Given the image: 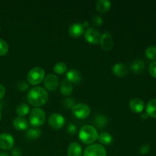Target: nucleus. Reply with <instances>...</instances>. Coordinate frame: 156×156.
<instances>
[{"label":"nucleus","instance_id":"obj_1","mask_svg":"<svg viewBox=\"0 0 156 156\" xmlns=\"http://www.w3.org/2000/svg\"><path fill=\"white\" fill-rule=\"evenodd\" d=\"M27 101L34 107H41L45 105L48 101L49 94L44 88L35 86L27 93Z\"/></svg>","mask_w":156,"mask_h":156},{"label":"nucleus","instance_id":"obj_2","mask_svg":"<svg viewBox=\"0 0 156 156\" xmlns=\"http://www.w3.org/2000/svg\"><path fill=\"white\" fill-rule=\"evenodd\" d=\"M79 138L84 144H92L98 138L96 128L90 125H85L79 131Z\"/></svg>","mask_w":156,"mask_h":156},{"label":"nucleus","instance_id":"obj_3","mask_svg":"<svg viewBox=\"0 0 156 156\" xmlns=\"http://www.w3.org/2000/svg\"><path fill=\"white\" fill-rule=\"evenodd\" d=\"M45 78V71L40 66L34 67L27 73V79L31 85H37L41 83Z\"/></svg>","mask_w":156,"mask_h":156},{"label":"nucleus","instance_id":"obj_4","mask_svg":"<svg viewBox=\"0 0 156 156\" xmlns=\"http://www.w3.org/2000/svg\"><path fill=\"white\" fill-rule=\"evenodd\" d=\"M46 121L45 112L39 108L32 110L29 115V122L34 127H38L44 124Z\"/></svg>","mask_w":156,"mask_h":156},{"label":"nucleus","instance_id":"obj_5","mask_svg":"<svg viewBox=\"0 0 156 156\" xmlns=\"http://www.w3.org/2000/svg\"><path fill=\"white\" fill-rule=\"evenodd\" d=\"M72 112L75 117L79 120H84L88 117L91 114V108L88 105L84 103L76 104L72 108Z\"/></svg>","mask_w":156,"mask_h":156},{"label":"nucleus","instance_id":"obj_6","mask_svg":"<svg viewBox=\"0 0 156 156\" xmlns=\"http://www.w3.org/2000/svg\"><path fill=\"white\" fill-rule=\"evenodd\" d=\"M84 156H107V151L102 145L94 143L85 149Z\"/></svg>","mask_w":156,"mask_h":156},{"label":"nucleus","instance_id":"obj_7","mask_svg":"<svg viewBox=\"0 0 156 156\" xmlns=\"http://www.w3.org/2000/svg\"><path fill=\"white\" fill-rule=\"evenodd\" d=\"M84 37L89 44H98L100 42L101 35L100 32L96 30L95 28L88 27L84 32Z\"/></svg>","mask_w":156,"mask_h":156},{"label":"nucleus","instance_id":"obj_8","mask_svg":"<svg viewBox=\"0 0 156 156\" xmlns=\"http://www.w3.org/2000/svg\"><path fill=\"white\" fill-rule=\"evenodd\" d=\"M48 122L52 128L55 129H60L65 124V119L60 114L54 113L50 114L48 118Z\"/></svg>","mask_w":156,"mask_h":156},{"label":"nucleus","instance_id":"obj_9","mask_svg":"<svg viewBox=\"0 0 156 156\" xmlns=\"http://www.w3.org/2000/svg\"><path fill=\"white\" fill-rule=\"evenodd\" d=\"M15 140L11 134L3 133L0 134V149L3 150H10L13 148Z\"/></svg>","mask_w":156,"mask_h":156},{"label":"nucleus","instance_id":"obj_10","mask_svg":"<svg viewBox=\"0 0 156 156\" xmlns=\"http://www.w3.org/2000/svg\"><path fill=\"white\" fill-rule=\"evenodd\" d=\"M44 85L46 89L50 91H54L59 85V79L54 74H48L44 79Z\"/></svg>","mask_w":156,"mask_h":156},{"label":"nucleus","instance_id":"obj_11","mask_svg":"<svg viewBox=\"0 0 156 156\" xmlns=\"http://www.w3.org/2000/svg\"><path fill=\"white\" fill-rule=\"evenodd\" d=\"M99 44L104 50H106V51L111 50L114 47V39L111 34L108 31H105L101 37Z\"/></svg>","mask_w":156,"mask_h":156},{"label":"nucleus","instance_id":"obj_12","mask_svg":"<svg viewBox=\"0 0 156 156\" xmlns=\"http://www.w3.org/2000/svg\"><path fill=\"white\" fill-rule=\"evenodd\" d=\"M85 28L81 23H74L71 24L69 28V33L73 37H79L84 34Z\"/></svg>","mask_w":156,"mask_h":156},{"label":"nucleus","instance_id":"obj_13","mask_svg":"<svg viewBox=\"0 0 156 156\" xmlns=\"http://www.w3.org/2000/svg\"><path fill=\"white\" fill-rule=\"evenodd\" d=\"M144 102L143 100L138 98H135L131 99L129 101V108L132 111L136 113V114H140L142 113L144 110Z\"/></svg>","mask_w":156,"mask_h":156},{"label":"nucleus","instance_id":"obj_14","mask_svg":"<svg viewBox=\"0 0 156 156\" xmlns=\"http://www.w3.org/2000/svg\"><path fill=\"white\" fill-rule=\"evenodd\" d=\"M112 72L117 77H124L127 75L128 69L125 64L118 62L113 66Z\"/></svg>","mask_w":156,"mask_h":156},{"label":"nucleus","instance_id":"obj_15","mask_svg":"<svg viewBox=\"0 0 156 156\" xmlns=\"http://www.w3.org/2000/svg\"><path fill=\"white\" fill-rule=\"evenodd\" d=\"M68 156H82V148L78 143H70L67 151Z\"/></svg>","mask_w":156,"mask_h":156},{"label":"nucleus","instance_id":"obj_16","mask_svg":"<svg viewBox=\"0 0 156 156\" xmlns=\"http://www.w3.org/2000/svg\"><path fill=\"white\" fill-rule=\"evenodd\" d=\"M13 126L18 130H26L28 128V122L22 117H16L13 120Z\"/></svg>","mask_w":156,"mask_h":156},{"label":"nucleus","instance_id":"obj_17","mask_svg":"<svg viewBox=\"0 0 156 156\" xmlns=\"http://www.w3.org/2000/svg\"><path fill=\"white\" fill-rule=\"evenodd\" d=\"M73 85L68 79H65L62 81L60 85V91L64 96H69L73 93Z\"/></svg>","mask_w":156,"mask_h":156},{"label":"nucleus","instance_id":"obj_18","mask_svg":"<svg viewBox=\"0 0 156 156\" xmlns=\"http://www.w3.org/2000/svg\"><path fill=\"white\" fill-rule=\"evenodd\" d=\"M66 79L72 83H80L82 81V76L78 70L71 69L67 72Z\"/></svg>","mask_w":156,"mask_h":156},{"label":"nucleus","instance_id":"obj_19","mask_svg":"<svg viewBox=\"0 0 156 156\" xmlns=\"http://www.w3.org/2000/svg\"><path fill=\"white\" fill-rule=\"evenodd\" d=\"M111 7V2L108 0H98L95 2L96 10L101 13L108 12Z\"/></svg>","mask_w":156,"mask_h":156},{"label":"nucleus","instance_id":"obj_20","mask_svg":"<svg viewBox=\"0 0 156 156\" xmlns=\"http://www.w3.org/2000/svg\"><path fill=\"white\" fill-rule=\"evenodd\" d=\"M130 69L135 74H140L145 69V63L142 59H136L131 63Z\"/></svg>","mask_w":156,"mask_h":156},{"label":"nucleus","instance_id":"obj_21","mask_svg":"<svg viewBox=\"0 0 156 156\" xmlns=\"http://www.w3.org/2000/svg\"><path fill=\"white\" fill-rule=\"evenodd\" d=\"M146 113L149 117L156 118V99L149 101L146 107Z\"/></svg>","mask_w":156,"mask_h":156},{"label":"nucleus","instance_id":"obj_22","mask_svg":"<svg viewBox=\"0 0 156 156\" xmlns=\"http://www.w3.org/2000/svg\"><path fill=\"white\" fill-rule=\"evenodd\" d=\"M30 112V107L25 103H21L17 106L16 113L19 117L27 116Z\"/></svg>","mask_w":156,"mask_h":156},{"label":"nucleus","instance_id":"obj_23","mask_svg":"<svg viewBox=\"0 0 156 156\" xmlns=\"http://www.w3.org/2000/svg\"><path fill=\"white\" fill-rule=\"evenodd\" d=\"M98 141L103 145H109L112 143L113 137L111 133L107 132H103L101 133L98 134Z\"/></svg>","mask_w":156,"mask_h":156},{"label":"nucleus","instance_id":"obj_24","mask_svg":"<svg viewBox=\"0 0 156 156\" xmlns=\"http://www.w3.org/2000/svg\"><path fill=\"white\" fill-rule=\"evenodd\" d=\"M26 136L30 140H34V139H37L38 137L41 136V131L38 128H31L27 130Z\"/></svg>","mask_w":156,"mask_h":156},{"label":"nucleus","instance_id":"obj_25","mask_svg":"<svg viewBox=\"0 0 156 156\" xmlns=\"http://www.w3.org/2000/svg\"><path fill=\"white\" fill-rule=\"evenodd\" d=\"M67 70V66L65 62H59L53 67V71L55 73L59 75H62L65 73Z\"/></svg>","mask_w":156,"mask_h":156},{"label":"nucleus","instance_id":"obj_26","mask_svg":"<svg viewBox=\"0 0 156 156\" xmlns=\"http://www.w3.org/2000/svg\"><path fill=\"white\" fill-rule=\"evenodd\" d=\"M145 54L148 59L156 61V46H150L147 47L145 51Z\"/></svg>","mask_w":156,"mask_h":156},{"label":"nucleus","instance_id":"obj_27","mask_svg":"<svg viewBox=\"0 0 156 156\" xmlns=\"http://www.w3.org/2000/svg\"><path fill=\"white\" fill-rule=\"evenodd\" d=\"M94 123L98 127H104L107 123V118L102 114H99L94 119Z\"/></svg>","mask_w":156,"mask_h":156},{"label":"nucleus","instance_id":"obj_28","mask_svg":"<svg viewBox=\"0 0 156 156\" xmlns=\"http://www.w3.org/2000/svg\"><path fill=\"white\" fill-rule=\"evenodd\" d=\"M9 45L4 40L0 39V56H5L9 52Z\"/></svg>","mask_w":156,"mask_h":156},{"label":"nucleus","instance_id":"obj_29","mask_svg":"<svg viewBox=\"0 0 156 156\" xmlns=\"http://www.w3.org/2000/svg\"><path fill=\"white\" fill-rule=\"evenodd\" d=\"M92 23L94 25L101 26L103 24V19L101 16L98 15H94L92 17Z\"/></svg>","mask_w":156,"mask_h":156},{"label":"nucleus","instance_id":"obj_30","mask_svg":"<svg viewBox=\"0 0 156 156\" xmlns=\"http://www.w3.org/2000/svg\"><path fill=\"white\" fill-rule=\"evenodd\" d=\"M149 71L151 76L156 79V61L151 62L149 67Z\"/></svg>","mask_w":156,"mask_h":156},{"label":"nucleus","instance_id":"obj_31","mask_svg":"<svg viewBox=\"0 0 156 156\" xmlns=\"http://www.w3.org/2000/svg\"><path fill=\"white\" fill-rule=\"evenodd\" d=\"M17 88H18V89L20 91H27L29 88V84H27V82H21L18 84Z\"/></svg>","mask_w":156,"mask_h":156},{"label":"nucleus","instance_id":"obj_32","mask_svg":"<svg viewBox=\"0 0 156 156\" xmlns=\"http://www.w3.org/2000/svg\"><path fill=\"white\" fill-rule=\"evenodd\" d=\"M67 132L69 135L74 136L77 133V127L74 124H69L67 126Z\"/></svg>","mask_w":156,"mask_h":156},{"label":"nucleus","instance_id":"obj_33","mask_svg":"<svg viewBox=\"0 0 156 156\" xmlns=\"http://www.w3.org/2000/svg\"><path fill=\"white\" fill-rule=\"evenodd\" d=\"M64 104H65L66 108H73V107L75 105V101L74 99L71 98H68L64 101Z\"/></svg>","mask_w":156,"mask_h":156},{"label":"nucleus","instance_id":"obj_34","mask_svg":"<svg viewBox=\"0 0 156 156\" xmlns=\"http://www.w3.org/2000/svg\"><path fill=\"white\" fill-rule=\"evenodd\" d=\"M149 150H150V147H149V145H143L140 149V153L142 154V155H146V154H147L149 152Z\"/></svg>","mask_w":156,"mask_h":156},{"label":"nucleus","instance_id":"obj_35","mask_svg":"<svg viewBox=\"0 0 156 156\" xmlns=\"http://www.w3.org/2000/svg\"><path fill=\"white\" fill-rule=\"evenodd\" d=\"M12 156H21L22 155V150L19 147H15L12 150Z\"/></svg>","mask_w":156,"mask_h":156},{"label":"nucleus","instance_id":"obj_36","mask_svg":"<svg viewBox=\"0 0 156 156\" xmlns=\"http://www.w3.org/2000/svg\"><path fill=\"white\" fill-rule=\"evenodd\" d=\"M5 94V88L4 87V85L0 84V100L4 98Z\"/></svg>","mask_w":156,"mask_h":156},{"label":"nucleus","instance_id":"obj_37","mask_svg":"<svg viewBox=\"0 0 156 156\" xmlns=\"http://www.w3.org/2000/svg\"><path fill=\"white\" fill-rule=\"evenodd\" d=\"M82 26H83V27H84V28H85V27H88V24H89V22H88V21H85L83 23H82Z\"/></svg>","mask_w":156,"mask_h":156},{"label":"nucleus","instance_id":"obj_38","mask_svg":"<svg viewBox=\"0 0 156 156\" xmlns=\"http://www.w3.org/2000/svg\"><path fill=\"white\" fill-rule=\"evenodd\" d=\"M148 117H149V116H148L147 114H146H146H142L141 118L143 119V120H146V119L148 118Z\"/></svg>","mask_w":156,"mask_h":156},{"label":"nucleus","instance_id":"obj_39","mask_svg":"<svg viewBox=\"0 0 156 156\" xmlns=\"http://www.w3.org/2000/svg\"><path fill=\"white\" fill-rule=\"evenodd\" d=\"M0 156H10L9 153L5 152H0Z\"/></svg>","mask_w":156,"mask_h":156},{"label":"nucleus","instance_id":"obj_40","mask_svg":"<svg viewBox=\"0 0 156 156\" xmlns=\"http://www.w3.org/2000/svg\"><path fill=\"white\" fill-rule=\"evenodd\" d=\"M2 118V112H1V107H0V120H1Z\"/></svg>","mask_w":156,"mask_h":156}]
</instances>
